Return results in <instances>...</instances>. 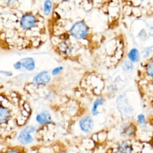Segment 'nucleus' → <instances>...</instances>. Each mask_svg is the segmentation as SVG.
Returning a JSON list of instances; mask_svg holds the SVG:
<instances>
[{"mask_svg":"<svg viewBox=\"0 0 153 153\" xmlns=\"http://www.w3.org/2000/svg\"><path fill=\"white\" fill-rule=\"evenodd\" d=\"M47 39V19L39 9L0 10V50H36Z\"/></svg>","mask_w":153,"mask_h":153,"instance_id":"obj_1","label":"nucleus"},{"mask_svg":"<svg viewBox=\"0 0 153 153\" xmlns=\"http://www.w3.org/2000/svg\"><path fill=\"white\" fill-rule=\"evenodd\" d=\"M16 102H17L11 101L7 97L0 94V127H7L8 126L12 128L13 127L10 124L11 121H13L18 126L17 123L13 120V117L18 118L23 124L26 123V122L19 119V117H16V114L18 112H19V104ZM11 123L15 126L13 122Z\"/></svg>","mask_w":153,"mask_h":153,"instance_id":"obj_2","label":"nucleus"},{"mask_svg":"<svg viewBox=\"0 0 153 153\" xmlns=\"http://www.w3.org/2000/svg\"><path fill=\"white\" fill-rule=\"evenodd\" d=\"M89 32V27L84 20H79L74 23L69 30V35L76 39L85 38Z\"/></svg>","mask_w":153,"mask_h":153,"instance_id":"obj_3","label":"nucleus"},{"mask_svg":"<svg viewBox=\"0 0 153 153\" xmlns=\"http://www.w3.org/2000/svg\"><path fill=\"white\" fill-rule=\"evenodd\" d=\"M30 0H0V9L7 10L29 8Z\"/></svg>","mask_w":153,"mask_h":153,"instance_id":"obj_4","label":"nucleus"},{"mask_svg":"<svg viewBox=\"0 0 153 153\" xmlns=\"http://www.w3.org/2000/svg\"><path fill=\"white\" fill-rule=\"evenodd\" d=\"M117 107L119 112L123 115L129 116L133 113V108L126 94H121L117 99Z\"/></svg>","mask_w":153,"mask_h":153,"instance_id":"obj_5","label":"nucleus"},{"mask_svg":"<svg viewBox=\"0 0 153 153\" xmlns=\"http://www.w3.org/2000/svg\"><path fill=\"white\" fill-rule=\"evenodd\" d=\"M137 126L133 121L124 123L120 128V134L123 138L129 139L134 137L136 135Z\"/></svg>","mask_w":153,"mask_h":153,"instance_id":"obj_6","label":"nucleus"},{"mask_svg":"<svg viewBox=\"0 0 153 153\" xmlns=\"http://www.w3.org/2000/svg\"><path fill=\"white\" fill-rule=\"evenodd\" d=\"M36 130V127L33 126L29 125L23 128L19 133L17 137V140L22 145H26L32 143L33 140V137L31 136V133L34 132Z\"/></svg>","mask_w":153,"mask_h":153,"instance_id":"obj_7","label":"nucleus"},{"mask_svg":"<svg viewBox=\"0 0 153 153\" xmlns=\"http://www.w3.org/2000/svg\"><path fill=\"white\" fill-rule=\"evenodd\" d=\"M78 126L81 130L84 133L87 134L90 133L94 128V120L91 116H84L79 120Z\"/></svg>","mask_w":153,"mask_h":153,"instance_id":"obj_8","label":"nucleus"},{"mask_svg":"<svg viewBox=\"0 0 153 153\" xmlns=\"http://www.w3.org/2000/svg\"><path fill=\"white\" fill-rule=\"evenodd\" d=\"M51 79V76L47 71H43L36 74L33 78V81L39 85L48 84Z\"/></svg>","mask_w":153,"mask_h":153,"instance_id":"obj_9","label":"nucleus"},{"mask_svg":"<svg viewBox=\"0 0 153 153\" xmlns=\"http://www.w3.org/2000/svg\"><path fill=\"white\" fill-rule=\"evenodd\" d=\"M133 147L128 139L120 142L117 146L115 153H133Z\"/></svg>","mask_w":153,"mask_h":153,"instance_id":"obj_10","label":"nucleus"},{"mask_svg":"<svg viewBox=\"0 0 153 153\" xmlns=\"http://www.w3.org/2000/svg\"><path fill=\"white\" fill-rule=\"evenodd\" d=\"M36 121L41 125L49 124L52 122L51 115L48 111H42L36 115Z\"/></svg>","mask_w":153,"mask_h":153,"instance_id":"obj_11","label":"nucleus"},{"mask_svg":"<svg viewBox=\"0 0 153 153\" xmlns=\"http://www.w3.org/2000/svg\"><path fill=\"white\" fill-rule=\"evenodd\" d=\"M22 68L27 71H32L35 68V62L32 57H26L20 60Z\"/></svg>","mask_w":153,"mask_h":153,"instance_id":"obj_12","label":"nucleus"},{"mask_svg":"<svg viewBox=\"0 0 153 153\" xmlns=\"http://www.w3.org/2000/svg\"><path fill=\"white\" fill-rule=\"evenodd\" d=\"M105 100L102 96L99 97L95 99L91 109V113L92 116L94 117L97 115L99 114V107L105 104Z\"/></svg>","mask_w":153,"mask_h":153,"instance_id":"obj_13","label":"nucleus"},{"mask_svg":"<svg viewBox=\"0 0 153 153\" xmlns=\"http://www.w3.org/2000/svg\"><path fill=\"white\" fill-rule=\"evenodd\" d=\"M128 60L132 63H137L140 60V54L139 51L136 48H132L127 54Z\"/></svg>","mask_w":153,"mask_h":153,"instance_id":"obj_14","label":"nucleus"},{"mask_svg":"<svg viewBox=\"0 0 153 153\" xmlns=\"http://www.w3.org/2000/svg\"><path fill=\"white\" fill-rule=\"evenodd\" d=\"M53 10V2L51 0H44L43 3L42 14L45 17H48Z\"/></svg>","mask_w":153,"mask_h":153,"instance_id":"obj_15","label":"nucleus"},{"mask_svg":"<svg viewBox=\"0 0 153 153\" xmlns=\"http://www.w3.org/2000/svg\"><path fill=\"white\" fill-rule=\"evenodd\" d=\"M144 69L146 75L148 77L153 79V59L148 60L145 63Z\"/></svg>","mask_w":153,"mask_h":153,"instance_id":"obj_16","label":"nucleus"},{"mask_svg":"<svg viewBox=\"0 0 153 153\" xmlns=\"http://www.w3.org/2000/svg\"><path fill=\"white\" fill-rule=\"evenodd\" d=\"M121 68L124 72H126V73L131 72L134 69L133 63L130 62L129 60H126L123 62L121 65Z\"/></svg>","mask_w":153,"mask_h":153,"instance_id":"obj_17","label":"nucleus"},{"mask_svg":"<svg viewBox=\"0 0 153 153\" xmlns=\"http://www.w3.org/2000/svg\"><path fill=\"white\" fill-rule=\"evenodd\" d=\"M136 124L140 127L143 128L146 126V120L144 114H139L136 117Z\"/></svg>","mask_w":153,"mask_h":153,"instance_id":"obj_18","label":"nucleus"},{"mask_svg":"<svg viewBox=\"0 0 153 153\" xmlns=\"http://www.w3.org/2000/svg\"><path fill=\"white\" fill-rule=\"evenodd\" d=\"M63 69V67L62 66H59L54 68L52 71H51V75L53 76H56L59 75Z\"/></svg>","mask_w":153,"mask_h":153,"instance_id":"obj_19","label":"nucleus"},{"mask_svg":"<svg viewBox=\"0 0 153 153\" xmlns=\"http://www.w3.org/2000/svg\"><path fill=\"white\" fill-rule=\"evenodd\" d=\"M107 90H108V91L109 93V94H111L112 93L115 94V93L117 91L118 88H117V87L116 86V85H115V84H111V85H109V86L107 87Z\"/></svg>","mask_w":153,"mask_h":153,"instance_id":"obj_20","label":"nucleus"},{"mask_svg":"<svg viewBox=\"0 0 153 153\" xmlns=\"http://www.w3.org/2000/svg\"><path fill=\"white\" fill-rule=\"evenodd\" d=\"M0 74L5 76H7V77H9V76H13V74L11 71H4V70H1L0 71Z\"/></svg>","mask_w":153,"mask_h":153,"instance_id":"obj_21","label":"nucleus"},{"mask_svg":"<svg viewBox=\"0 0 153 153\" xmlns=\"http://www.w3.org/2000/svg\"><path fill=\"white\" fill-rule=\"evenodd\" d=\"M14 68L16 70H19V69H21L22 68V63H21V62L20 60L16 62L14 65Z\"/></svg>","mask_w":153,"mask_h":153,"instance_id":"obj_22","label":"nucleus"},{"mask_svg":"<svg viewBox=\"0 0 153 153\" xmlns=\"http://www.w3.org/2000/svg\"><path fill=\"white\" fill-rule=\"evenodd\" d=\"M151 51V49L150 50L149 48H146V49L143 51V57L144 58H146L148 56H149Z\"/></svg>","mask_w":153,"mask_h":153,"instance_id":"obj_23","label":"nucleus"},{"mask_svg":"<svg viewBox=\"0 0 153 153\" xmlns=\"http://www.w3.org/2000/svg\"><path fill=\"white\" fill-rule=\"evenodd\" d=\"M5 153H22V152L19 149H10V150L7 151Z\"/></svg>","mask_w":153,"mask_h":153,"instance_id":"obj_24","label":"nucleus"},{"mask_svg":"<svg viewBox=\"0 0 153 153\" xmlns=\"http://www.w3.org/2000/svg\"><path fill=\"white\" fill-rule=\"evenodd\" d=\"M51 1H52V2L54 3V0H51ZM55 1H58V2H66L69 1L70 0H55Z\"/></svg>","mask_w":153,"mask_h":153,"instance_id":"obj_25","label":"nucleus"},{"mask_svg":"<svg viewBox=\"0 0 153 153\" xmlns=\"http://www.w3.org/2000/svg\"><path fill=\"white\" fill-rule=\"evenodd\" d=\"M149 143H150V145H151V146L152 147V148L153 149V136H152V137L151 138V139L149 140Z\"/></svg>","mask_w":153,"mask_h":153,"instance_id":"obj_26","label":"nucleus"},{"mask_svg":"<svg viewBox=\"0 0 153 153\" xmlns=\"http://www.w3.org/2000/svg\"><path fill=\"white\" fill-rule=\"evenodd\" d=\"M149 33L151 36H153V26L152 27H151L149 28Z\"/></svg>","mask_w":153,"mask_h":153,"instance_id":"obj_27","label":"nucleus"},{"mask_svg":"<svg viewBox=\"0 0 153 153\" xmlns=\"http://www.w3.org/2000/svg\"><path fill=\"white\" fill-rule=\"evenodd\" d=\"M78 153H83V152H78Z\"/></svg>","mask_w":153,"mask_h":153,"instance_id":"obj_28","label":"nucleus"},{"mask_svg":"<svg viewBox=\"0 0 153 153\" xmlns=\"http://www.w3.org/2000/svg\"><path fill=\"white\" fill-rule=\"evenodd\" d=\"M142 1H144V0H142Z\"/></svg>","mask_w":153,"mask_h":153,"instance_id":"obj_29","label":"nucleus"}]
</instances>
